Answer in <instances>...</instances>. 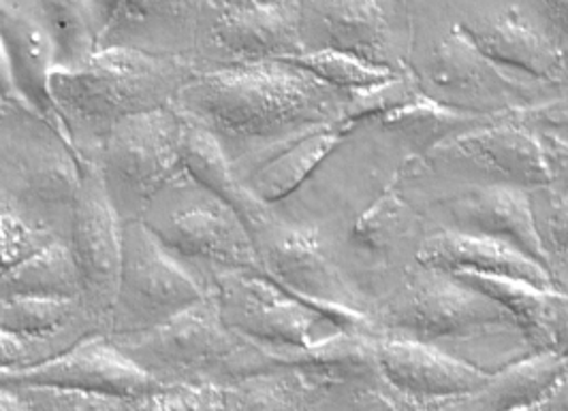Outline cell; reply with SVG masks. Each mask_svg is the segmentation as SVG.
<instances>
[{"instance_id": "4dcf8cb0", "label": "cell", "mask_w": 568, "mask_h": 411, "mask_svg": "<svg viewBox=\"0 0 568 411\" xmlns=\"http://www.w3.org/2000/svg\"><path fill=\"white\" fill-rule=\"evenodd\" d=\"M73 299L82 301V281L69 246L52 242L0 277V301Z\"/></svg>"}, {"instance_id": "d6a6232c", "label": "cell", "mask_w": 568, "mask_h": 411, "mask_svg": "<svg viewBox=\"0 0 568 411\" xmlns=\"http://www.w3.org/2000/svg\"><path fill=\"white\" fill-rule=\"evenodd\" d=\"M422 226L424 216L406 203L398 186H389L355 219L351 239L372 254H392L415 239Z\"/></svg>"}, {"instance_id": "836d02e7", "label": "cell", "mask_w": 568, "mask_h": 411, "mask_svg": "<svg viewBox=\"0 0 568 411\" xmlns=\"http://www.w3.org/2000/svg\"><path fill=\"white\" fill-rule=\"evenodd\" d=\"M530 198L549 275L558 290L568 295V175L530 191Z\"/></svg>"}, {"instance_id": "ffe728a7", "label": "cell", "mask_w": 568, "mask_h": 411, "mask_svg": "<svg viewBox=\"0 0 568 411\" xmlns=\"http://www.w3.org/2000/svg\"><path fill=\"white\" fill-rule=\"evenodd\" d=\"M0 37L24 105L71 143L50 92L54 75L52 39L39 18L34 2L0 0Z\"/></svg>"}, {"instance_id": "4fadbf2b", "label": "cell", "mask_w": 568, "mask_h": 411, "mask_svg": "<svg viewBox=\"0 0 568 411\" xmlns=\"http://www.w3.org/2000/svg\"><path fill=\"white\" fill-rule=\"evenodd\" d=\"M67 246L82 281L85 316L97 332L108 335L120 286L124 222L115 214L94 161H84Z\"/></svg>"}, {"instance_id": "9a60e30c", "label": "cell", "mask_w": 568, "mask_h": 411, "mask_svg": "<svg viewBox=\"0 0 568 411\" xmlns=\"http://www.w3.org/2000/svg\"><path fill=\"white\" fill-rule=\"evenodd\" d=\"M429 216L440 230L503 242L530 256L549 271L540 246L530 191L517 186H452L449 193L429 201Z\"/></svg>"}, {"instance_id": "d4e9b609", "label": "cell", "mask_w": 568, "mask_h": 411, "mask_svg": "<svg viewBox=\"0 0 568 411\" xmlns=\"http://www.w3.org/2000/svg\"><path fill=\"white\" fill-rule=\"evenodd\" d=\"M351 133L353 129L341 120L332 126L314 131L311 135L291 143L281 154L256 166L253 173L246 175V188L255 194L261 203L272 207L274 203L284 201L286 196L295 193L314 171L325 163V158H329L341 147L344 138Z\"/></svg>"}, {"instance_id": "b9f144b4", "label": "cell", "mask_w": 568, "mask_h": 411, "mask_svg": "<svg viewBox=\"0 0 568 411\" xmlns=\"http://www.w3.org/2000/svg\"><path fill=\"white\" fill-rule=\"evenodd\" d=\"M537 13L542 27L551 32L556 43L562 48L568 62V2H537Z\"/></svg>"}, {"instance_id": "7a4b0ae2", "label": "cell", "mask_w": 568, "mask_h": 411, "mask_svg": "<svg viewBox=\"0 0 568 411\" xmlns=\"http://www.w3.org/2000/svg\"><path fill=\"white\" fill-rule=\"evenodd\" d=\"M415 166L452 186L535 191L568 175V111L562 101L487 115L481 124L429 150Z\"/></svg>"}, {"instance_id": "cb8c5ba5", "label": "cell", "mask_w": 568, "mask_h": 411, "mask_svg": "<svg viewBox=\"0 0 568 411\" xmlns=\"http://www.w3.org/2000/svg\"><path fill=\"white\" fill-rule=\"evenodd\" d=\"M378 337L381 332L334 330L316 339L306 350L265 348L274 367H300L329 386H338L381 378Z\"/></svg>"}, {"instance_id": "ba28073f", "label": "cell", "mask_w": 568, "mask_h": 411, "mask_svg": "<svg viewBox=\"0 0 568 411\" xmlns=\"http://www.w3.org/2000/svg\"><path fill=\"white\" fill-rule=\"evenodd\" d=\"M184 117L173 105L115 124L103 141L97 165L118 218L142 219L150 203L184 171Z\"/></svg>"}, {"instance_id": "ac0fdd59", "label": "cell", "mask_w": 568, "mask_h": 411, "mask_svg": "<svg viewBox=\"0 0 568 411\" xmlns=\"http://www.w3.org/2000/svg\"><path fill=\"white\" fill-rule=\"evenodd\" d=\"M457 27L481 54L500 66L551 85L568 80L562 48L542 22L535 24L521 7L470 9Z\"/></svg>"}, {"instance_id": "f1b7e54d", "label": "cell", "mask_w": 568, "mask_h": 411, "mask_svg": "<svg viewBox=\"0 0 568 411\" xmlns=\"http://www.w3.org/2000/svg\"><path fill=\"white\" fill-rule=\"evenodd\" d=\"M455 275L489 299L500 302L511 314L515 325L524 332L535 352H554V318L565 292H547L532 284L507 277L468 271Z\"/></svg>"}, {"instance_id": "ee69618b", "label": "cell", "mask_w": 568, "mask_h": 411, "mask_svg": "<svg viewBox=\"0 0 568 411\" xmlns=\"http://www.w3.org/2000/svg\"><path fill=\"white\" fill-rule=\"evenodd\" d=\"M524 411H568V369L532 408Z\"/></svg>"}, {"instance_id": "8992f818", "label": "cell", "mask_w": 568, "mask_h": 411, "mask_svg": "<svg viewBox=\"0 0 568 411\" xmlns=\"http://www.w3.org/2000/svg\"><path fill=\"white\" fill-rule=\"evenodd\" d=\"M142 222L205 288L216 271L263 274L246 224L221 198L203 191L186 171L150 203Z\"/></svg>"}, {"instance_id": "7bdbcfd3", "label": "cell", "mask_w": 568, "mask_h": 411, "mask_svg": "<svg viewBox=\"0 0 568 411\" xmlns=\"http://www.w3.org/2000/svg\"><path fill=\"white\" fill-rule=\"evenodd\" d=\"M0 103L9 105V107H22V110L29 111L24 101H22V96H20V92H18L16 80H13L11 62H9L7 50H4L2 37H0Z\"/></svg>"}, {"instance_id": "5bb4252c", "label": "cell", "mask_w": 568, "mask_h": 411, "mask_svg": "<svg viewBox=\"0 0 568 411\" xmlns=\"http://www.w3.org/2000/svg\"><path fill=\"white\" fill-rule=\"evenodd\" d=\"M207 292L229 329L267 348L306 350L321 339L316 329L329 325L265 274L216 271L207 279Z\"/></svg>"}, {"instance_id": "4316f807", "label": "cell", "mask_w": 568, "mask_h": 411, "mask_svg": "<svg viewBox=\"0 0 568 411\" xmlns=\"http://www.w3.org/2000/svg\"><path fill=\"white\" fill-rule=\"evenodd\" d=\"M332 386L300 367H274L221 386L223 411H314Z\"/></svg>"}, {"instance_id": "9c48e42d", "label": "cell", "mask_w": 568, "mask_h": 411, "mask_svg": "<svg viewBox=\"0 0 568 411\" xmlns=\"http://www.w3.org/2000/svg\"><path fill=\"white\" fill-rule=\"evenodd\" d=\"M263 274L288 295L316 309L336 330L378 332L372 302L323 251L316 228L274 219L255 237Z\"/></svg>"}, {"instance_id": "8fae6325", "label": "cell", "mask_w": 568, "mask_h": 411, "mask_svg": "<svg viewBox=\"0 0 568 411\" xmlns=\"http://www.w3.org/2000/svg\"><path fill=\"white\" fill-rule=\"evenodd\" d=\"M419 85L436 103L473 115H498L551 101V83L489 60L457 24L429 54Z\"/></svg>"}, {"instance_id": "74e56055", "label": "cell", "mask_w": 568, "mask_h": 411, "mask_svg": "<svg viewBox=\"0 0 568 411\" xmlns=\"http://www.w3.org/2000/svg\"><path fill=\"white\" fill-rule=\"evenodd\" d=\"M27 411H138L135 401L54 386L13 388Z\"/></svg>"}, {"instance_id": "7c38bea8", "label": "cell", "mask_w": 568, "mask_h": 411, "mask_svg": "<svg viewBox=\"0 0 568 411\" xmlns=\"http://www.w3.org/2000/svg\"><path fill=\"white\" fill-rule=\"evenodd\" d=\"M302 2H203L197 71L306 54Z\"/></svg>"}, {"instance_id": "f546056e", "label": "cell", "mask_w": 568, "mask_h": 411, "mask_svg": "<svg viewBox=\"0 0 568 411\" xmlns=\"http://www.w3.org/2000/svg\"><path fill=\"white\" fill-rule=\"evenodd\" d=\"M0 330L29 341L73 346L97 332L82 301L73 299H9L0 301Z\"/></svg>"}, {"instance_id": "bcb514c9", "label": "cell", "mask_w": 568, "mask_h": 411, "mask_svg": "<svg viewBox=\"0 0 568 411\" xmlns=\"http://www.w3.org/2000/svg\"><path fill=\"white\" fill-rule=\"evenodd\" d=\"M436 411H462L459 410V405H457V399L454 401H440L438 405H436Z\"/></svg>"}, {"instance_id": "c3c4849f", "label": "cell", "mask_w": 568, "mask_h": 411, "mask_svg": "<svg viewBox=\"0 0 568 411\" xmlns=\"http://www.w3.org/2000/svg\"><path fill=\"white\" fill-rule=\"evenodd\" d=\"M4 386H7V373L0 371V388H4Z\"/></svg>"}, {"instance_id": "d6986e66", "label": "cell", "mask_w": 568, "mask_h": 411, "mask_svg": "<svg viewBox=\"0 0 568 411\" xmlns=\"http://www.w3.org/2000/svg\"><path fill=\"white\" fill-rule=\"evenodd\" d=\"M378 362L385 382L417 401H454L479 390L489 376L436 343L381 332Z\"/></svg>"}, {"instance_id": "6da1fadb", "label": "cell", "mask_w": 568, "mask_h": 411, "mask_svg": "<svg viewBox=\"0 0 568 411\" xmlns=\"http://www.w3.org/2000/svg\"><path fill=\"white\" fill-rule=\"evenodd\" d=\"M348 94L286 60L197 71L173 107L216 138L246 179L284 147L341 122Z\"/></svg>"}, {"instance_id": "484cf974", "label": "cell", "mask_w": 568, "mask_h": 411, "mask_svg": "<svg viewBox=\"0 0 568 411\" xmlns=\"http://www.w3.org/2000/svg\"><path fill=\"white\" fill-rule=\"evenodd\" d=\"M568 369V357L537 352L491 373L473 394L457 399L462 411H524L556 384Z\"/></svg>"}, {"instance_id": "30bf717a", "label": "cell", "mask_w": 568, "mask_h": 411, "mask_svg": "<svg viewBox=\"0 0 568 411\" xmlns=\"http://www.w3.org/2000/svg\"><path fill=\"white\" fill-rule=\"evenodd\" d=\"M207 295L205 284L180 263L142 219L124 224L122 269L110 337L156 329Z\"/></svg>"}, {"instance_id": "681fc988", "label": "cell", "mask_w": 568, "mask_h": 411, "mask_svg": "<svg viewBox=\"0 0 568 411\" xmlns=\"http://www.w3.org/2000/svg\"><path fill=\"white\" fill-rule=\"evenodd\" d=\"M7 107H9V105H2V103H0V113H2V111L7 110Z\"/></svg>"}, {"instance_id": "3957f363", "label": "cell", "mask_w": 568, "mask_h": 411, "mask_svg": "<svg viewBox=\"0 0 568 411\" xmlns=\"http://www.w3.org/2000/svg\"><path fill=\"white\" fill-rule=\"evenodd\" d=\"M197 69L184 60L131 50H99L75 73H54L50 92L82 161H97L103 141L126 117L171 107Z\"/></svg>"}, {"instance_id": "d590c367", "label": "cell", "mask_w": 568, "mask_h": 411, "mask_svg": "<svg viewBox=\"0 0 568 411\" xmlns=\"http://www.w3.org/2000/svg\"><path fill=\"white\" fill-rule=\"evenodd\" d=\"M286 62L302 66L304 71L313 73L314 78H318L321 82L329 83L332 88L342 90L346 94L376 88L381 83L389 82L398 73L392 69L372 66L368 62H362L353 55L338 54L332 50L306 52V54L286 60Z\"/></svg>"}, {"instance_id": "7402d4cb", "label": "cell", "mask_w": 568, "mask_h": 411, "mask_svg": "<svg viewBox=\"0 0 568 411\" xmlns=\"http://www.w3.org/2000/svg\"><path fill=\"white\" fill-rule=\"evenodd\" d=\"M415 263L447 274L468 271L489 277H507L532 284L547 292H560L549 271L524 251L503 242L462 235L454 230H436L426 235L415 251Z\"/></svg>"}, {"instance_id": "f6af8a7d", "label": "cell", "mask_w": 568, "mask_h": 411, "mask_svg": "<svg viewBox=\"0 0 568 411\" xmlns=\"http://www.w3.org/2000/svg\"><path fill=\"white\" fill-rule=\"evenodd\" d=\"M0 411H27L20 394L9 386L0 388Z\"/></svg>"}, {"instance_id": "60d3db41", "label": "cell", "mask_w": 568, "mask_h": 411, "mask_svg": "<svg viewBox=\"0 0 568 411\" xmlns=\"http://www.w3.org/2000/svg\"><path fill=\"white\" fill-rule=\"evenodd\" d=\"M71 346L54 343V341H29L16 337L11 332L0 330V371L2 373H18L30 367H37L50 358L58 357L60 352L69 350Z\"/></svg>"}, {"instance_id": "1f68e13d", "label": "cell", "mask_w": 568, "mask_h": 411, "mask_svg": "<svg viewBox=\"0 0 568 411\" xmlns=\"http://www.w3.org/2000/svg\"><path fill=\"white\" fill-rule=\"evenodd\" d=\"M485 117L487 115H473L445 107L422 92L413 103L374 122L383 131L402 138L413 150V158L419 161L436 145L481 124Z\"/></svg>"}, {"instance_id": "2e32d148", "label": "cell", "mask_w": 568, "mask_h": 411, "mask_svg": "<svg viewBox=\"0 0 568 411\" xmlns=\"http://www.w3.org/2000/svg\"><path fill=\"white\" fill-rule=\"evenodd\" d=\"M7 386H54L129 401H138L165 388L140 371L103 332L85 335L69 350L37 367L7 373Z\"/></svg>"}, {"instance_id": "83f0119b", "label": "cell", "mask_w": 568, "mask_h": 411, "mask_svg": "<svg viewBox=\"0 0 568 411\" xmlns=\"http://www.w3.org/2000/svg\"><path fill=\"white\" fill-rule=\"evenodd\" d=\"M54 48V73H75L101 50L108 2H34Z\"/></svg>"}, {"instance_id": "ab89813d", "label": "cell", "mask_w": 568, "mask_h": 411, "mask_svg": "<svg viewBox=\"0 0 568 411\" xmlns=\"http://www.w3.org/2000/svg\"><path fill=\"white\" fill-rule=\"evenodd\" d=\"M52 242L58 239L30 228L13 214H0V277Z\"/></svg>"}, {"instance_id": "f35d334b", "label": "cell", "mask_w": 568, "mask_h": 411, "mask_svg": "<svg viewBox=\"0 0 568 411\" xmlns=\"http://www.w3.org/2000/svg\"><path fill=\"white\" fill-rule=\"evenodd\" d=\"M138 411H223L221 388L214 384L165 386L135 401Z\"/></svg>"}, {"instance_id": "52a82bcc", "label": "cell", "mask_w": 568, "mask_h": 411, "mask_svg": "<svg viewBox=\"0 0 568 411\" xmlns=\"http://www.w3.org/2000/svg\"><path fill=\"white\" fill-rule=\"evenodd\" d=\"M378 332L426 343L462 341L500 329H519L500 302L475 290L455 274L422 267L408 269L394 295L372 305Z\"/></svg>"}, {"instance_id": "277c9868", "label": "cell", "mask_w": 568, "mask_h": 411, "mask_svg": "<svg viewBox=\"0 0 568 411\" xmlns=\"http://www.w3.org/2000/svg\"><path fill=\"white\" fill-rule=\"evenodd\" d=\"M110 339L140 371L161 386L221 388L274 369L265 346L229 329L212 292L156 329Z\"/></svg>"}, {"instance_id": "44dd1931", "label": "cell", "mask_w": 568, "mask_h": 411, "mask_svg": "<svg viewBox=\"0 0 568 411\" xmlns=\"http://www.w3.org/2000/svg\"><path fill=\"white\" fill-rule=\"evenodd\" d=\"M302 9L304 41L318 39L311 52L332 50L394 71L392 24L381 2H302Z\"/></svg>"}, {"instance_id": "8d00e7d4", "label": "cell", "mask_w": 568, "mask_h": 411, "mask_svg": "<svg viewBox=\"0 0 568 411\" xmlns=\"http://www.w3.org/2000/svg\"><path fill=\"white\" fill-rule=\"evenodd\" d=\"M422 94L419 78L408 69H402L389 82L381 83L364 92L348 94V103L342 115V122L355 129L364 120H378L392 111L413 103Z\"/></svg>"}, {"instance_id": "5b68a950", "label": "cell", "mask_w": 568, "mask_h": 411, "mask_svg": "<svg viewBox=\"0 0 568 411\" xmlns=\"http://www.w3.org/2000/svg\"><path fill=\"white\" fill-rule=\"evenodd\" d=\"M84 161L43 117L22 107L0 113V194L16 218L69 244Z\"/></svg>"}, {"instance_id": "603a6c76", "label": "cell", "mask_w": 568, "mask_h": 411, "mask_svg": "<svg viewBox=\"0 0 568 411\" xmlns=\"http://www.w3.org/2000/svg\"><path fill=\"white\" fill-rule=\"evenodd\" d=\"M182 166L186 175L193 182H197L203 191L221 198L242 218L253 239L278 218V214L272 212L270 205L261 203L255 194L246 188L244 179L237 175L235 166L229 161L223 145L205 129L189 120H184Z\"/></svg>"}, {"instance_id": "e0dca14e", "label": "cell", "mask_w": 568, "mask_h": 411, "mask_svg": "<svg viewBox=\"0 0 568 411\" xmlns=\"http://www.w3.org/2000/svg\"><path fill=\"white\" fill-rule=\"evenodd\" d=\"M108 20L101 50H131L154 58L184 60L197 69L203 2L105 0Z\"/></svg>"}, {"instance_id": "7dc6e473", "label": "cell", "mask_w": 568, "mask_h": 411, "mask_svg": "<svg viewBox=\"0 0 568 411\" xmlns=\"http://www.w3.org/2000/svg\"><path fill=\"white\" fill-rule=\"evenodd\" d=\"M0 214H11L9 212V203H7V198L0 194Z\"/></svg>"}, {"instance_id": "e575fe53", "label": "cell", "mask_w": 568, "mask_h": 411, "mask_svg": "<svg viewBox=\"0 0 568 411\" xmlns=\"http://www.w3.org/2000/svg\"><path fill=\"white\" fill-rule=\"evenodd\" d=\"M438 403L417 401L381 376L366 382L332 386L314 411H436Z\"/></svg>"}]
</instances>
